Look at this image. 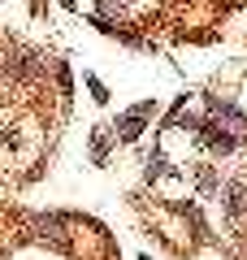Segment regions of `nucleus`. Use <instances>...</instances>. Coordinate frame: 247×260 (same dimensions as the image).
Listing matches in <instances>:
<instances>
[{
  "label": "nucleus",
  "mask_w": 247,
  "mask_h": 260,
  "mask_svg": "<svg viewBox=\"0 0 247 260\" xmlns=\"http://www.w3.org/2000/svg\"><path fill=\"white\" fill-rule=\"evenodd\" d=\"M156 113V104L152 100H143V104H135L130 113H121L117 117V126H113V135H117L121 143H135L139 135H143V126H147V117Z\"/></svg>",
  "instance_id": "1"
},
{
  "label": "nucleus",
  "mask_w": 247,
  "mask_h": 260,
  "mask_svg": "<svg viewBox=\"0 0 247 260\" xmlns=\"http://www.w3.org/2000/svg\"><path fill=\"white\" fill-rule=\"evenodd\" d=\"M221 208H226L230 217H247V186L243 182H230L226 191H221Z\"/></svg>",
  "instance_id": "2"
},
{
  "label": "nucleus",
  "mask_w": 247,
  "mask_h": 260,
  "mask_svg": "<svg viewBox=\"0 0 247 260\" xmlns=\"http://www.w3.org/2000/svg\"><path fill=\"white\" fill-rule=\"evenodd\" d=\"M87 91H91V100H96V104H109V87H104L96 74H87Z\"/></svg>",
  "instance_id": "3"
},
{
  "label": "nucleus",
  "mask_w": 247,
  "mask_h": 260,
  "mask_svg": "<svg viewBox=\"0 0 247 260\" xmlns=\"http://www.w3.org/2000/svg\"><path fill=\"white\" fill-rule=\"evenodd\" d=\"M104 152H109V135H104V130H96V143H91V156H96V160H104Z\"/></svg>",
  "instance_id": "4"
},
{
  "label": "nucleus",
  "mask_w": 247,
  "mask_h": 260,
  "mask_svg": "<svg viewBox=\"0 0 247 260\" xmlns=\"http://www.w3.org/2000/svg\"><path fill=\"white\" fill-rule=\"evenodd\" d=\"M161 174H169V165H165L161 156H152V160H147V182H152V178H161Z\"/></svg>",
  "instance_id": "5"
},
{
  "label": "nucleus",
  "mask_w": 247,
  "mask_h": 260,
  "mask_svg": "<svg viewBox=\"0 0 247 260\" xmlns=\"http://www.w3.org/2000/svg\"><path fill=\"white\" fill-rule=\"evenodd\" d=\"M61 5H65V9H74V0H61Z\"/></svg>",
  "instance_id": "6"
},
{
  "label": "nucleus",
  "mask_w": 247,
  "mask_h": 260,
  "mask_svg": "<svg viewBox=\"0 0 247 260\" xmlns=\"http://www.w3.org/2000/svg\"><path fill=\"white\" fill-rule=\"evenodd\" d=\"M139 260H152V256H139Z\"/></svg>",
  "instance_id": "7"
}]
</instances>
